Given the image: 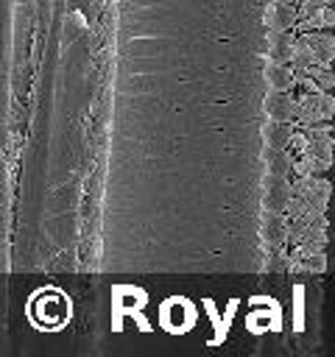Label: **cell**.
Listing matches in <instances>:
<instances>
[{"instance_id":"obj_1","label":"cell","mask_w":335,"mask_h":357,"mask_svg":"<svg viewBox=\"0 0 335 357\" xmlns=\"http://www.w3.org/2000/svg\"><path fill=\"white\" fill-rule=\"evenodd\" d=\"M332 114H335V98L329 92H302L296 98V123L299 126L329 123Z\"/></svg>"},{"instance_id":"obj_2","label":"cell","mask_w":335,"mask_h":357,"mask_svg":"<svg viewBox=\"0 0 335 357\" xmlns=\"http://www.w3.org/2000/svg\"><path fill=\"white\" fill-rule=\"evenodd\" d=\"M307 134V145L302 153H310L318 165V173H327L332 167V128L329 123H315V126H302Z\"/></svg>"},{"instance_id":"obj_3","label":"cell","mask_w":335,"mask_h":357,"mask_svg":"<svg viewBox=\"0 0 335 357\" xmlns=\"http://www.w3.org/2000/svg\"><path fill=\"white\" fill-rule=\"evenodd\" d=\"M290 187H293V195H302L307 198L310 204H315L321 212L327 209V201H329V181L324 178V173H313V176H296L290 178Z\"/></svg>"},{"instance_id":"obj_4","label":"cell","mask_w":335,"mask_h":357,"mask_svg":"<svg viewBox=\"0 0 335 357\" xmlns=\"http://www.w3.org/2000/svg\"><path fill=\"white\" fill-rule=\"evenodd\" d=\"M296 98L293 89H271L262 100V109L268 114V120L276 123H296Z\"/></svg>"},{"instance_id":"obj_5","label":"cell","mask_w":335,"mask_h":357,"mask_svg":"<svg viewBox=\"0 0 335 357\" xmlns=\"http://www.w3.org/2000/svg\"><path fill=\"white\" fill-rule=\"evenodd\" d=\"M290 195H293V187H290V178L288 176H271V173H265V178H262V209L285 212Z\"/></svg>"},{"instance_id":"obj_6","label":"cell","mask_w":335,"mask_h":357,"mask_svg":"<svg viewBox=\"0 0 335 357\" xmlns=\"http://www.w3.org/2000/svg\"><path fill=\"white\" fill-rule=\"evenodd\" d=\"M260 237L268 248H276L288 240V215L285 212H274L265 209L262 212V223H260Z\"/></svg>"},{"instance_id":"obj_7","label":"cell","mask_w":335,"mask_h":357,"mask_svg":"<svg viewBox=\"0 0 335 357\" xmlns=\"http://www.w3.org/2000/svg\"><path fill=\"white\" fill-rule=\"evenodd\" d=\"M293 45H296L293 31H271L265 39V59L271 64H288L293 59Z\"/></svg>"},{"instance_id":"obj_8","label":"cell","mask_w":335,"mask_h":357,"mask_svg":"<svg viewBox=\"0 0 335 357\" xmlns=\"http://www.w3.org/2000/svg\"><path fill=\"white\" fill-rule=\"evenodd\" d=\"M296 22H299V8L293 3H282V0L268 3V8H265L268 31H293Z\"/></svg>"},{"instance_id":"obj_9","label":"cell","mask_w":335,"mask_h":357,"mask_svg":"<svg viewBox=\"0 0 335 357\" xmlns=\"http://www.w3.org/2000/svg\"><path fill=\"white\" fill-rule=\"evenodd\" d=\"M302 39L313 53V64H329L335 59V36L329 31H304Z\"/></svg>"},{"instance_id":"obj_10","label":"cell","mask_w":335,"mask_h":357,"mask_svg":"<svg viewBox=\"0 0 335 357\" xmlns=\"http://www.w3.org/2000/svg\"><path fill=\"white\" fill-rule=\"evenodd\" d=\"M296 153L288 148H268L265 145V173L271 176H290Z\"/></svg>"},{"instance_id":"obj_11","label":"cell","mask_w":335,"mask_h":357,"mask_svg":"<svg viewBox=\"0 0 335 357\" xmlns=\"http://www.w3.org/2000/svg\"><path fill=\"white\" fill-rule=\"evenodd\" d=\"M265 84L268 89H296V73H293V64H271L265 67Z\"/></svg>"},{"instance_id":"obj_12","label":"cell","mask_w":335,"mask_h":357,"mask_svg":"<svg viewBox=\"0 0 335 357\" xmlns=\"http://www.w3.org/2000/svg\"><path fill=\"white\" fill-rule=\"evenodd\" d=\"M335 28V8L332 6H318L307 20H299L293 31L304 33V31H329Z\"/></svg>"},{"instance_id":"obj_13","label":"cell","mask_w":335,"mask_h":357,"mask_svg":"<svg viewBox=\"0 0 335 357\" xmlns=\"http://www.w3.org/2000/svg\"><path fill=\"white\" fill-rule=\"evenodd\" d=\"M299 123H276V120H268L265 126V145L268 148H290V137L296 131Z\"/></svg>"},{"instance_id":"obj_14","label":"cell","mask_w":335,"mask_h":357,"mask_svg":"<svg viewBox=\"0 0 335 357\" xmlns=\"http://www.w3.org/2000/svg\"><path fill=\"white\" fill-rule=\"evenodd\" d=\"M310 78L318 84L321 92L335 89V70H332L329 64H313V67H310Z\"/></svg>"},{"instance_id":"obj_15","label":"cell","mask_w":335,"mask_h":357,"mask_svg":"<svg viewBox=\"0 0 335 357\" xmlns=\"http://www.w3.org/2000/svg\"><path fill=\"white\" fill-rule=\"evenodd\" d=\"M313 3H318V6H332L335 0H313Z\"/></svg>"},{"instance_id":"obj_16","label":"cell","mask_w":335,"mask_h":357,"mask_svg":"<svg viewBox=\"0 0 335 357\" xmlns=\"http://www.w3.org/2000/svg\"><path fill=\"white\" fill-rule=\"evenodd\" d=\"M282 3H293V0H282Z\"/></svg>"}]
</instances>
